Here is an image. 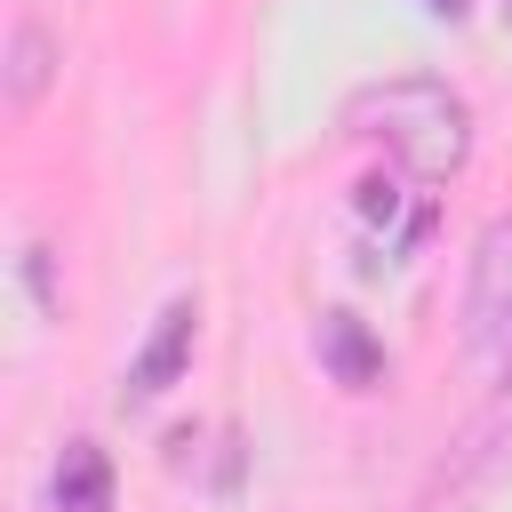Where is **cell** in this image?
<instances>
[{
	"mask_svg": "<svg viewBox=\"0 0 512 512\" xmlns=\"http://www.w3.org/2000/svg\"><path fill=\"white\" fill-rule=\"evenodd\" d=\"M352 128L384 136L416 184H448V176L472 160V112H464V96H456L448 80H424V72L360 88V96H352Z\"/></svg>",
	"mask_w": 512,
	"mask_h": 512,
	"instance_id": "6da1fadb",
	"label": "cell"
},
{
	"mask_svg": "<svg viewBox=\"0 0 512 512\" xmlns=\"http://www.w3.org/2000/svg\"><path fill=\"white\" fill-rule=\"evenodd\" d=\"M56 64H64L56 32H48L40 16H16V24H8V56H0V96H8V112H32V104L48 96Z\"/></svg>",
	"mask_w": 512,
	"mask_h": 512,
	"instance_id": "277c9868",
	"label": "cell"
},
{
	"mask_svg": "<svg viewBox=\"0 0 512 512\" xmlns=\"http://www.w3.org/2000/svg\"><path fill=\"white\" fill-rule=\"evenodd\" d=\"M192 336H200V304H192V296H176V304L160 312V328L144 336L136 368H128V400H160V392L192 368Z\"/></svg>",
	"mask_w": 512,
	"mask_h": 512,
	"instance_id": "3957f363",
	"label": "cell"
},
{
	"mask_svg": "<svg viewBox=\"0 0 512 512\" xmlns=\"http://www.w3.org/2000/svg\"><path fill=\"white\" fill-rule=\"evenodd\" d=\"M24 280H32V296H40L48 312H56V272H48V240H32V248H24Z\"/></svg>",
	"mask_w": 512,
	"mask_h": 512,
	"instance_id": "9c48e42d",
	"label": "cell"
},
{
	"mask_svg": "<svg viewBox=\"0 0 512 512\" xmlns=\"http://www.w3.org/2000/svg\"><path fill=\"white\" fill-rule=\"evenodd\" d=\"M488 456H496V432L472 416V432L432 464V480L416 488V504L408 512H472V488H480V472H488Z\"/></svg>",
	"mask_w": 512,
	"mask_h": 512,
	"instance_id": "5b68a950",
	"label": "cell"
},
{
	"mask_svg": "<svg viewBox=\"0 0 512 512\" xmlns=\"http://www.w3.org/2000/svg\"><path fill=\"white\" fill-rule=\"evenodd\" d=\"M480 424H488L496 440H512V352H504V376H496V392H488V408H480Z\"/></svg>",
	"mask_w": 512,
	"mask_h": 512,
	"instance_id": "ba28073f",
	"label": "cell"
},
{
	"mask_svg": "<svg viewBox=\"0 0 512 512\" xmlns=\"http://www.w3.org/2000/svg\"><path fill=\"white\" fill-rule=\"evenodd\" d=\"M464 336H472L480 352H512V216H488L480 240H472Z\"/></svg>",
	"mask_w": 512,
	"mask_h": 512,
	"instance_id": "7a4b0ae2",
	"label": "cell"
},
{
	"mask_svg": "<svg viewBox=\"0 0 512 512\" xmlns=\"http://www.w3.org/2000/svg\"><path fill=\"white\" fill-rule=\"evenodd\" d=\"M320 360H328L336 384H352V392H368V384L384 376V352H376V336H368L352 312H320Z\"/></svg>",
	"mask_w": 512,
	"mask_h": 512,
	"instance_id": "52a82bcc",
	"label": "cell"
},
{
	"mask_svg": "<svg viewBox=\"0 0 512 512\" xmlns=\"http://www.w3.org/2000/svg\"><path fill=\"white\" fill-rule=\"evenodd\" d=\"M48 496H56V512H112V456L96 440H64Z\"/></svg>",
	"mask_w": 512,
	"mask_h": 512,
	"instance_id": "8992f818",
	"label": "cell"
},
{
	"mask_svg": "<svg viewBox=\"0 0 512 512\" xmlns=\"http://www.w3.org/2000/svg\"><path fill=\"white\" fill-rule=\"evenodd\" d=\"M424 8H432V16H464V0H424Z\"/></svg>",
	"mask_w": 512,
	"mask_h": 512,
	"instance_id": "8fae6325",
	"label": "cell"
},
{
	"mask_svg": "<svg viewBox=\"0 0 512 512\" xmlns=\"http://www.w3.org/2000/svg\"><path fill=\"white\" fill-rule=\"evenodd\" d=\"M392 208H400V184L368 176V184H360V216H384V224H392Z\"/></svg>",
	"mask_w": 512,
	"mask_h": 512,
	"instance_id": "30bf717a",
	"label": "cell"
}]
</instances>
